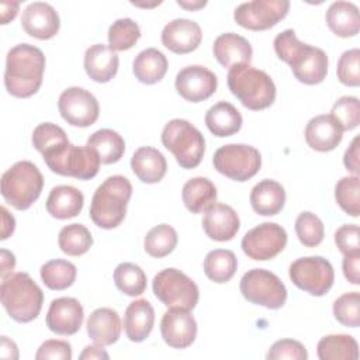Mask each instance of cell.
Instances as JSON below:
<instances>
[{
	"instance_id": "obj_1",
	"label": "cell",
	"mask_w": 360,
	"mask_h": 360,
	"mask_svg": "<svg viewBox=\"0 0 360 360\" xmlns=\"http://www.w3.org/2000/svg\"><path fill=\"white\" fill-rule=\"evenodd\" d=\"M274 51L285 62L295 79L304 84H319L328 73V56L323 49L301 42L294 30H284L274 38Z\"/></svg>"
},
{
	"instance_id": "obj_2",
	"label": "cell",
	"mask_w": 360,
	"mask_h": 360,
	"mask_svg": "<svg viewBox=\"0 0 360 360\" xmlns=\"http://www.w3.org/2000/svg\"><path fill=\"white\" fill-rule=\"evenodd\" d=\"M44 70L45 56L39 48L31 44L13 46L6 56V90L18 98L34 96L42 84Z\"/></svg>"
},
{
	"instance_id": "obj_3",
	"label": "cell",
	"mask_w": 360,
	"mask_h": 360,
	"mask_svg": "<svg viewBox=\"0 0 360 360\" xmlns=\"http://www.w3.org/2000/svg\"><path fill=\"white\" fill-rule=\"evenodd\" d=\"M131 195L132 184L127 177L121 174L107 177L93 194L90 204L91 221L103 229L117 228L125 218Z\"/></svg>"
},
{
	"instance_id": "obj_4",
	"label": "cell",
	"mask_w": 360,
	"mask_h": 360,
	"mask_svg": "<svg viewBox=\"0 0 360 360\" xmlns=\"http://www.w3.org/2000/svg\"><path fill=\"white\" fill-rule=\"evenodd\" d=\"M226 82L231 93L249 110H264L276 100L277 91L273 79L264 70L249 63H238L229 68Z\"/></svg>"
},
{
	"instance_id": "obj_5",
	"label": "cell",
	"mask_w": 360,
	"mask_h": 360,
	"mask_svg": "<svg viewBox=\"0 0 360 360\" xmlns=\"http://www.w3.org/2000/svg\"><path fill=\"white\" fill-rule=\"evenodd\" d=\"M0 300L11 319L27 323L39 315L44 304V292L28 273L20 271L3 278Z\"/></svg>"
},
{
	"instance_id": "obj_6",
	"label": "cell",
	"mask_w": 360,
	"mask_h": 360,
	"mask_svg": "<svg viewBox=\"0 0 360 360\" xmlns=\"http://www.w3.org/2000/svg\"><path fill=\"white\" fill-rule=\"evenodd\" d=\"M0 187L6 202L18 211H24L39 198L44 177L32 162L20 160L3 173Z\"/></svg>"
},
{
	"instance_id": "obj_7",
	"label": "cell",
	"mask_w": 360,
	"mask_h": 360,
	"mask_svg": "<svg viewBox=\"0 0 360 360\" xmlns=\"http://www.w3.org/2000/svg\"><path fill=\"white\" fill-rule=\"evenodd\" d=\"M163 146L173 153L176 162L183 169L197 167L205 152L204 135L190 121L170 120L160 135Z\"/></svg>"
},
{
	"instance_id": "obj_8",
	"label": "cell",
	"mask_w": 360,
	"mask_h": 360,
	"mask_svg": "<svg viewBox=\"0 0 360 360\" xmlns=\"http://www.w3.org/2000/svg\"><path fill=\"white\" fill-rule=\"evenodd\" d=\"M155 297L167 308H195L200 297L197 284L174 267L160 270L152 281Z\"/></svg>"
},
{
	"instance_id": "obj_9",
	"label": "cell",
	"mask_w": 360,
	"mask_h": 360,
	"mask_svg": "<svg viewBox=\"0 0 360 360\" xmlns=\"http://www.w3.org/2000/svg\"><path fill=\"white\" fill-rule=\"evenodd\" d=\"M46 166L56 174L69 176L79 180H90L98 173L100 158L90 146L68 143L59 150L44 156Z\"/></svg>"
},
{
	"instance_id": "obj_10",
	"label": "cell",
	"mask_w": 360,
	"mask_h": 360,
	"mask_svg": "<svg viewBox=\"0 0 360 360\" xmlns=\"http://www.w3.org/2000/svg\"><path fill=\"white\" fill-rule=\"evenodd\" d=\"M212 165L225 177L235 181H246L260 170L262 155L255 146L228 143L215 150Z\"/></svg>"
},
{
	"instance_id": "obj_11",
	"label": "cell",
	"mask_w": 360,
	"mask_h": 360,
	"mask_svg": "<svg viewBox=\"0 0 360 360\" xmlns=\"http://www.w3.org/2000/svg\"><path fill=\"white\" fill-rule=\"evenodd\" d=\"M239 290L245 300L269 309H278L287 301L284 283L266 269H252L246 271L240 278Z\"/></svg>"
},
{
	"instance_id": "obj_12",
	"label": "cell",
	"mask_w": 360,
	"mask_h": 360,
	"mask_svg": "<svg viewBox=\"0 0 360 360\" xmlns=\"http://www.w3.org/2000/svg\"><path fill=\"white\" fill-rule=\"evenodd\" d=\"M288 276L295 287L315 295H325L333 285L335 271L329 260L322 256H305L290 264Z\"/></svg>"
},
{
	"instance_id": "obj_13",
	"label": "cell",
	"mask_w": 360,
	"mask_h": 360,
	"mask_svg": "<svg viewBox=\"0 0 360 360\" xmlns=\"http://www.w3.org/2000/svg\"><path fill=\"white\" fill-rule=\"evenodd\" d=\"M287 245L285 229L276 222H263L245 233L240 242L243 253L252 260H270L284 250Z\"/></svg>"
},
{
	"instance_id": "obj_14",
	"label": "cell",
	"mask_w": 360,
	"mask_h": 360,
	"mask_svg": "<svg viewBox=\"0 0 360 360\" xmlns=\"http://www.w3.org/2000/svg\"><path fill=\"white\" fill-rule=\"evenodd\" d=\"M288 10V0H253L239 4L233 11V20L246 30L264 31L281 21Z\"/></svg>"
},
{
	"instance_id": "obj_15",
	"label": "cell",
	"mask_w": 360,
	"mask_h": 360,
	"mask_svg": "<svg viewBox=\"0 0 360 360\" xmlns=\"http://www.w3.org/2000/svg\"><path fill=\"white\" fill-rule=\"evenodd\" d=\"M58 108L62 118L79 128L93 125L100 114V105L97 98L83 87L65 89L58 100Z\"/></svg>"
},
{
	"instance_id": "obj_16",
	"label": "cell",
	"mask_w": 360,
	"mask_h": 360,
	"mask_svg": "<svg viewBox=\"0 0 360 360\" xmlns=\"http://www.w3.org/2000/svg\"><path fill=\"white\" fill-rule=\"evenodd\" d=\"M177 93L190 103H200L210 98L218 87V79L205 66L190 65L183 68L174 80Z\"/></svg>"
},
{
	"instance_id": "obj_17",
	"label": "cell",
	"mask_w": 360,
	"mask_h": 360,
	"mask_svg": "<svg viewBox=\"0 0 360 360\" xmlns=\"http://www.w3.org/2000/svg\"><path fill=\"white\" fill-rule=\"evenodd\" d=\"M160 333L170 347L186 349L197 338V322L190 309L169 308L162 316Z\"/></svg>"
},
{
	"instance_id": "obj_18",
	"label": "cell",
	"mask_w": 360,
	"mask_h": 360,
	"mask_svg": "<svg viewBox=\"0 0 360 360\" xmlns=\"http://www.w3.org/2000/svg\"><path fill=\"white\" fill-rule=\"evenodd\" d=\"M84 318V311L79 300L73 297H60L51 302L46 312V326L51 332L60 336L75 335Z\"/></svg>"
},
{
	"instance_id": "obj_19",
	"label": "cell",
	"mask_w": 360,
	"mask_h": 360,
	"mask_svg": "<svg viewBox=\"0 0 360 360\" xmlns=\"http://www.w3.org/2000/svg\"><path fill=\"white\" fill-rule=\"evenodd\" d=\"M21 27L30 37L51 39L59 31V14L49 3L34 1L22 10Z\"/></svg>"
},
{
	"instance_id": "obj_20",
	"label": "cell",
	"mask_w": 360,
	"mask_h": 360,
	"mask_svg": "<svg viewBox=\"0 0 360 360\" xmlns=\"http://www.w3.org/2000/svg\"><path fill=\"white\" fill-rule=\"evenodd\" d=\"M201 27L188 18H176L167 22L162 31V44L172 52L184 55L195 51L201 44Z\"/></svg>"
},
{
	"instance_id": "obj_21",
	"label": "cell",
	"mask_w": 360,
	"mask_h": 360,
	"mask_svg": "<svg viewBox=\"0 0 360 360\" xmlns=\"http://www.w3.org/2000/svg\"><path fill=\"white\" fill-rule=\"evenodd\" d=\"M202 229L210 239L217 242L231 240L240 228V221L236 211L222 202H214L204 211Z\"/></svg>"
},
{
	"instance_id": "obj_22",
	"label": "cell",
	"mask_w": 360,
	"mask_h": 360,
	"mask_svg": "<svg viewBox=\"0 0 360 360\" xmlns=\"http://www.w3.org/2000/svg\"><path fill=\"white\" fill-rule=\"evenodd\" d=\"M304 135L311 149L330 152L342 142L343 129L330 114H321L308 121Z\"/></svg>"
},
{
	"instance_id": "obj_23",
	"label": "cell",
	"mask_w": 360,
	"mask_h": 360,
	"mask_svg": "<svg viewBox=\"0 0 360 360\" xmlns=\"http://www.w3.org/2000/svg\"><path fill=\"white\" fill-rule=\"evenodd\" d=\"M121 319L112 308H97L94 309L86 322V330L89 338L100 346H110L120 339L121 335Z\"/></svg>"
},
{
	"instance_id": "obj_24",
	"label": "cell",
	"mask_w": 360,
	"mask_h": 360,
	"mask_svg": "<svg viewBox=\"0 0 360 360\" xmlns=\"http://www.w3.org/2000/svg\"><path fill=\"white\" fill-rule=\"evenodd\" d=\"M120 59L105 44H94L84 52V70L97 83L110 82L118 72Z\"/></svg>"
},
{
	"instance_id": "obj_25",
	"label": "cell",
	"mask_w": 360,
	"mask_h": 360,
	"mask_svg": "<svg viewBox=\"0 0 360 360\" xmlns=\"http://www.w3.org/2000/svg\"><path fill=\"white\" fill-rule=\"evenodd\" d=\"M212 52L215 59L224 68H232L238 63H250L253 49L250 42L235 32H225L215 38Z\"/></svg>"
},
{
	"instance_id": "obj_26",
	"label": "cell",
	"mask_w": 360,
	"mask_h": 360,
	"mask_svg": "<svg viewBox=\"0 0 360 360\" xmlns=\"http://www.w3.org/2000/svg\"><path fill=\"white\" fill-rule=\"evenodd\" d=\"M155 323V309L148 300L132 301L124 314V330L131 342H143L152 332Z\"/></svg>"
},
{
	"instance_id": "obj_27",
	"label": "cell",
	"mask_w": 360,
	"mask_h": 360,
	"mask_svg": "<svg viewBox=\"0 0 360 360\" xmlns=\"http://www.w3.org/2000/svg\"><path fill=\"white\" fill-rule=\"evenodd\" d=\"M249 200L256 214L263 217L277 215L285 204V190L278 181L263 179L255 184Z\"/></svg>"
},
{
	"instance_id": "obj_28",
	"label": "cell",
	"mask_w": 360,
	"mask_h": 360,
	"mask_svg": "<svg viewBox=\"0 0 360 360\" xmlns=\"http://www.w3.org/2000/svg\"><path fill=\"white\" fill-rule=\"evenodd\" d=\"M134 174L146 184L159 183L167 170V162L162 152L152 146L138 148L131 158Z\"/></svg>"
},
{
	"instance_id": "obj_29",
	"label": "cell",
	"mask_w": 360,
	"mask_h": 360,
	"mask_svg": "<svg viewBox=\"0 0 360 360\" xmlns=\"http://www.w3.org/2000/svg\"><path fill=\"white\" fill-rule=\"evenodd\" d=\"M84 197L73 186H56L49 191L45 207L51 217L56 219H69L80 214Z\"/></svg>"
},
{
	"instance_id": "obj_30",
	"label": "cell",
	"mask_w": 360,
	"mask_h": 360,
	"mask_svg": "<svg viewBox=\"0 0 360 360\" xmlns=\"http://www.w3.org/2000/svg\"><path fill=\"white\" fill-rule=\"evenodd\" d=\"M325 20L329 30L340 38H349L359 34L360 18L359 8L354 3L342 0L333 1L326 10Z\"/></svg>"
},
{
	"instance_id": "obj_31",
	"label": "cell",
	"mask_w": 360,
	"mask_h": 360,
	"mask_svg": "<svg viewBox=\"0 0 360 360\" xmlns=\"http://www.w3.org/2000/svg\"><path fill=\"white\" fill-rule=\"evenodd\" d=\"M205 125L218 138L232 136L242 127V115L228 101H218L205 112Z\"/></svg>"
},
{
	"instance_id": "obj_32",
	"label": "cell",
	"mask_w": 360,
	"mask_h": 360,
	"mask_svg": "<svg viewBox=\"0 0 360 360\" xmlns=\"http://www.w3.org/2000/svg\"><path fill=\"white\" fill-rule=\"evenodd\" d=\"M132 70L141 83L155 84L165 77L167 72V59L159 49L146 48L135 56Z\"/></svg>"
},
{
	"instance_id": "obj_33",
	"label": "cell",
	"mask_w": 360,
	"mask_h": 360,
	"mask_svg": "<svg viewBox=\"0 0 360 360\" xmlns=\"http://www.w3.org/2000/svg\"><path fill=\"white\" fill-rule=\"evenodd\" d=\"M181 198L190 212L200 214L215 202L217 187L207 177H193L184 183Z\"/></svg>"
},
{
	"instance_id": "obj_34",
	"label": "cell",
	"mask_w": 360,
	"mask_h": 360,
	"mask_svg": "<svg viewBox=\"0 0 360 360\" xmlns=\"http://www.w3.org/2000/svg\"><path fill=\"white\" fill-rule=\"evenodd\" d=\"M87 146L97 152L100 162L104 165L117 163L125 152L124 138L110 128H101L93 132L87 139Z\"/></svg>"
},
{
	"instance_id": "obj_35",
	"label": "cell",
	"mask_w": 360,
	"mask_h": 360,
	"mask_svg": "<svg viewBox=\"0 0 360 360\" xmlns=\"http://www.w3.org/2000/svg\"><path fill=\"white\" fill-rule=\"evenodd\" d=\"M316 354L321 360H356L359 345L350 335H326L318 342Z\"/></svg>"
},
{
	"instance_id": "obj_36",
	"label": "cell",
	"mask_w": 360,
	"mask_h": 360,
	"mask_svg": "<svg viewBox=\"0 0 360 360\" xmlns=\"http://www.w3.org/2000/svg\"><path fill=\"white\" fill-rule=\"evenodd\" d=\"M205 276L218 284L228 283L236 273L238 259L232 250L215 249L207 253L204 259Z\"/></svg>"
},
{
	"instance_id": "obj_37",
	"label": "cell",
	"mask_w": 360,
	"mask_h": 360,
	"mask_svg": "<svg viewBox=\"0 0 360 360\" xmlns=\"http://www.w3.org/2000/svg\"><path fill=\"white\" fill-rule=\"evenodd\" d=\"M76 266L63 259H53L41 266V280L49 288L62 291L69 288L76 280Z\"/></svg>"
},
{
	"instance_id": "obj_38",
	"label": "cell",
	"mask_w": 360,
	"mask_h": 360,
	"mask_svg": "<svg viewBox=\"0 0 360 360\" xmlns=\"http://www.w3.org/2000/svg\"><path fill=\"white\" fill-rule=\"evenodd\" d=\"M58 245L68 256H82L93 246V236L83 224H69L60 229Z\"/></svg>"
},
{
	"instance_id": "obj_39",
	"label": "cell",
	"mask_w": 360,
	"mask_h": 360,
	"mask_svg": "<svg viewBox=\"0 0 360 360\" xmlns=\"http://www.w3.org/2000/svg\"><path fill=\"white\" fill-rule=\"evenodd\" d=\"M112 278L115 287L125 295L136 297L146 290V274L135 263H120L114 270Z\"/></svg>"
},
{
	"instance_id": "obj_40",
	"label": "cell",
	"mask_w": 360,
	"mask_h": 360,
	"mask_svg": "<svg viewBox=\"0 0 360 360\" xmlns=\"http://www.w3.org/2000/svg\"><path fill=\"white\" fill-rule=\"evenodd\" d=\"M177 232L169 224H159L153 226L143 239L145 252L156 259L170 255L177 245Z\"/></svg>"
},
{
	"instance_id": "obj_41",
	"label": "cell",
	"mask_w": 360,
	"mask_h": 360,
	"mask_svg": "<svg viewBox=\"0 0 360 360\" xmlns=\"http://www.w3.org/2000/svg\"><path fill=\"white\" fill-rule=\"evenodd\" d=\"M69 143L66 132L56 124L42 122L32 132V145L44 156H48Z\"/></svg>"
},
{
	"instance_id": "obj_42",
	"label": "cell",
	"mask_w": 360,
	"mask_h": 360,
	"mask_svg": "<svg viewBox=\"0 0 360 360\" xmlns=\"http://www.w3.org/2000/svg\"><path fill=\"white\" fill-rule=\"evenodd\" d=\"M107 38L112 51H128L141 38V28L132 18H118L110 25Z\"/></svg>"
},
{
	"instance_id": "obj_43",
	"label": "cell",
	"mask_w": 360,
	"mask_h": 360,
	"mask_svg": "<svg viewBox=\"0 0 360 360\" xmlns=\"http://www.w3.org/2000/svg\"><path fill=\"white\" fill-rule=\"evenodd\" d=\"M335 200L338 205L350 217L360 215V179L359 176L342 177L335 186Z\"/></svg>"
},
{
	"instance_id": "obj_44",
	"label": "cell",
	"mask_w": 360,
	"mask_h": 360,
	"mask_svg": "<svg viewBox=\"0 0 360 360\" xmlns=\"http://www.w3.org/2000/svg\"><path fill=\"white\" fill-rule=\"evenodd\" d=\"M295 233L304 246L315 248L323 240V222L314 212L304 211L295 219Z\"/></svg>"
},
{
	"instance_id": "obj_45",
	"label": "cell",
	"mask_w": 360,
	"mask_h": 360,
	"mask_svg": "<svg viewBox=\"0 0 360 360\" xmlns=\"http://www.w3.org/2000/svg\"><path fill=\"white\" fill-rule=\"evenodd\" d=\"M333 315L343 326L357 328L360 325V294L350 291L335 300Z\"/></svg>"
},
{
	"instance_id": "obj_46",
	"label": "cell",
	"mask_w": 360,
	"mask_h": 360,
	"mask_svg": "<svg viewBox=\"0 0 360 360\" xmlns=\"http://www.w3.org/2000/svg\"><path fill=\"white\" fill-rule=\"evenodd\" d=\"M330 115L339 122L343 131H352L360 124V101L353 96L338 98L332 107Z\"/></svg>"
},
{
	"instance_id": "obj_47",
	"label": "cell",
	"mask_w": 360,
	"mask_h": 360,
	"mask_svg": "<svg viewBox=\"0 0 360 360\" xmlns=\"http://www.w3.org/2000/svg\"><path fill=\"white\" fill-rule=\"evenodd\" d=\"M336 75L345 86L357 87L360 84V51L357 48L347 49L340 55Z\"/></svg>"
},
{
	"instance_id": "obj_48",
	"label": "cell",
	"mask_w": 360,
	"mask_h": 360,
	"mask_svg": "<svg viewBox=\"0 0 360 360\" xmlns=\"http://www.w3.org/2000/svg\"><path fill=\"white\" fill-rule=\"evenodd\" d=\"M266 359L269 360H307L308 353L305 346L294 339H281L271 345L269 349Z\"/></svg>"
},
{
	"instance_id": "obj_49",
	"label": "cell",
	"mask_w": 360,
	"mask_h": 360,
	"mask_svg": "<svg viewBox=\"0 0 360 360\" xmlns=\"http://www.w3.org/2000/svg\"><path fill=\"white\" fill-rule=\"evenodd\" d=\"M335 243L338 249L346 255L360 253V229L356 224H345L335 232Z\"/></svg>"
},
{
	"instance_id": "obj_50",
	"label": "cell",
	"mask_w": 360,
	"mask_h": 360,
	"mask_svg": "<svg viewBox=\"0 0 360 360\" xmlns=\"http://www.w3.org/2000/svg\"><path fill=\"white\" fill-rule=\"evenodd\" d=\"M37 360H70L72 346L66 340H45L35 353Z\"/></svg>"
},
{
	"instance_id": "obj_51",
	"label": "cell",
	"mask_w": 360,
	"mask_h": 360,
	"mask_svg": "<svg viewBox=\"0 0 360 360\" xmlns=\"http://www.w3.org/2000/svg\"><path fill=\"white\" fill-rule=\"evenodd\" d=\"M342 269L349 283L354 285L360 284V253L346 255L342 262Z\"/></svg>"
},
{
	"instance_id": "obj_52",
	"label": "cell",
	"mask_w": 360,
	"mask_h": 360,
	"mask_svg": "<svg viewBox=\"0 0 360 360\" xmlns=\"http://www.w3.org/2000/svg\"><path fill=\"white\" fill-rule=\"evenodd\" d=\"M360 145H359V136H356L350 146L346 149L345 155H343V165L345 167L352 172L353 174L359 176L360 173V160H359V156H360Z\"/></svg>"
},
{
	"instance_id": "obj_53",
	"label": "cell",
	"mask_w": 360,
	"mask_h": 360,
	"mask_svg": "<svg viewBox=\"0 0 360 360\" xmlns=\"http://www.w3.org/2000/svg\"><path fill=\"white\" fill-rule=\"evenodd\" d=\"M15 267V256L7 250V249H1L0 252V274H1V280L8 277L10 274H13V270Z\"/></svg>"
},
{
	"instance_id": "obj_54",
	"label": "cell",
	"mask_w": 360,
	"mask_h": 360,
	"mask_svg": "<svg viewBox=\"0 0 360 360\" xmlns=\"http://www.w3.org/2000/svg\"><path fill=\"white\" fill-rule=\"evenodd\" d=\"M104 346L100 345H91V346H86L83 349V352L80 353L79 359L80 360H100V359H110L108 353L103 349Z\"/></svg>"
},
{
	"instance_id": "obj_55",
	"label": "cell",
	"mask_w": 360,
	"mask_h": 360,
	"mask_svg": "<svg viewBox=\"0 0 360 360\" xmlns=\"http://www.w3.org/2000/svg\"><path fill=\"white\" fill-rule=\"evenodd\" d=\"M20 3L18 1H1L0 3V14H1V24H8L13 21L18 13Z\"/></svg>"
},
{
	"instance_id": "obj_56",
	"label": "cell",
	"mask_w": 360,
	"mask_h": 360,
	"mask_svg": "<svg viewBox=\"0 0 360 360\" xmlns=\"http://www.w3.org/2000/svg\"><path fill=\"white\" fill-rule=\"evenodd\" d=\"M1 236L0 239L4 240L7 239L13 232H14V228H15V219L14 217L7 211L6 207H1Z\"/></svg>"
},
{
	"instance_id": "obj_57",
	"label": "cell",
	"mask_w": 360,
	"mask_h": 360,
	"mask_svg": "<svg viewBox=\"0 0 360 360\" xmlns=\"http://www.w3.org/2000/svg\"><path fill=\"white\" fill-rule=\"evenodd\" d=\"M0 356L3 359H11V360L18 359L17 345L4 335L0 338Z\"/></svg>"
},
{
	"instance_id": "obj_58",
	"label": "cell",
	"mask_w": 360,
	"mask_h": 360,
	"mask_svg": "<svg viewBox=\"0 0 360 360\" xmlns=\"http://www.w3.org/2000/svg\"><path fill=\"white\" fill-rule=\"evenodd\" d=\"M177 4L186 10H198V8H202L204 6H207V1L205 0H194V1H184V0H177Z\"/></svg>"
}]
</instances>
